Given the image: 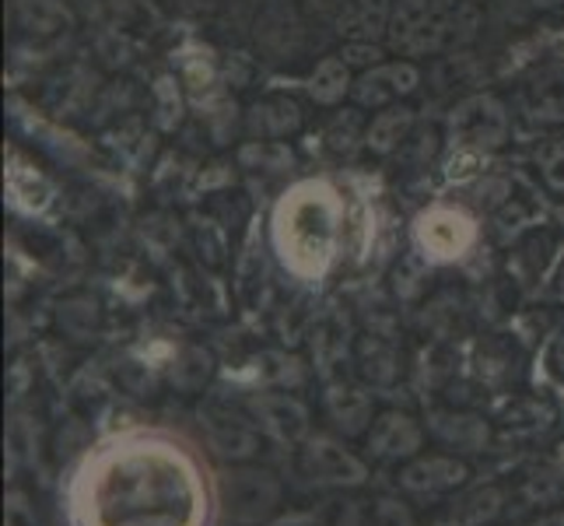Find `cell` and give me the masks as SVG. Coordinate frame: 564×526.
<instances>
[{"mask_svg":"<svg viewBox=\"0 0 564 526\" xmlns=\"http://www.w3.org/2000/svg\"><path fill=\"white\" fill-rule=\"evenodd\" d=\"M326 415L344 436H361L365 428H372V400L358 386H334L326 394Z\"/></svg>","mask_w":564,"mask_h":526,"instance_id":"16","label":"cell"},{"mask_svg":"<svg viewBox=\"0 0 564 526\" xmlns=\"http://www.w3.org/2000/svg\"><path fill=\"white\" fill-rule=\"evenodd\" d=\"M414 236H417V246L424 249L427 260L445 264V260L463 257V253L474 246L477 225L466 211L438 204V207L421 214L417 225H414Z\"/></svg>","mask_w":564,"mask_h":526,"instance_id":"5","label":"cell"},{"mask_svg":"<svg viewBox=\"0 0 564 526\" xmlns=\"http://www.w3.org/2000/svg\"><path fill=\"white\" fill-rule=\"evenodd\" d=\"M466 4H477V0H466Z\"/></svg>","mask_w":564,"mask_h":526,"instance_id":"32","label":"cell"},{"mask_svg":"<svg viewBox=\"0 0 564 526\" xmlns=\"http://www.w3.org/2000/svg\"><path fill=\"white\" fill-rule=\"evenodd\" d=\"M466 477H470V466H466L456 453H417L414 460H406V466L400 471V489L414 498H449L456 495Z\"/></svg>","mask_w":564,"mask_h":526,"instance_id":"7","label":"cell"},{"mask_svg":"<svg viewBox=\"0 0 564 526\" xmlns=\"http://www.w3.org/2000/svg\"><path fill=\"white\" fill-rule=\"evenodd\" d=\"M284 484L260 466H231L221 474V505L231 523H267L281 509Z\"/></svg>","mask_w":564,"mask_h":526,"instance_id":"3","label":"cell"},{"mask_svg":"<svg viewBox=\"0 0 564 526\" xmlns=\"http://www.w3.org/2000/svg\"><path fill=\"white\" fill-rule=\"evenodd\" d=\"M389 18H393V4L389 0H355L340 18V29L355 43H372L379 35H389Z\"/></svg>","mask_w":564,"mask_h":526,"instance_id":"18","label":"cell"},{"mask_svg":"<svg viewBox=\"0 0 564 526\" xmlns=\"http://www.w3.org/2000/svg\"><path fill=\"white\" fill-rule=\"evenodd\" d=\"M347 92H355V82H351V64L344 56H326L313 71V77H308V95L319 106H337Z\"/></svg>","mask_w":564,"mask_h":526,"instance_id":"19","label":"cell"},{"mask_svg":"<svg viewBox=\"0 0 564 526\" xmlns=\"http://www.w3.org/2000/svg\"><path fill=\"white\" fill-rule=\"evenodd\" d=\"M204 428H207L214 453L231 457V460H249L257 453V432H252V425L242 418H231L225 411H207Z\"/></svg>","mask_w":564,"mask_h":526,"instance_id":"15","label":"cell"},{"mask_svg":"<svg viewBox=\"0 0 564 526\" xmlns=\"http://www.w3.org/2000/svg\"><path fill=\"white\" fill-rule=\"evenodd\" d=\"M249 411L270 439L288 442V446L305 442L308 428H313V421H308V407L291 394H260L249 400Z\"/></svg>","mask_w":564,"mask_h":526,"instance_id":"9","label":"cell"},{"mask_svg":"<svg viewBox=\"0 0 564 526\" xmlns=\"http://www.w3.org/2000/svg\"><path fill=\"white\" fill-rule=\"evenodd\" d=\"M554 291H557V302H564V264H561L557 278H554Z\"/></svg>","mask_w":564,"mask_h":526,"instance_id":"29","label":"cell"},{"mask_svg":"<svg viewBox=\"0 0 564 526\" xmlns=\"http://www.w3.org/2000/svg\"><path fill=\"white\" fill-rule=\"evenodd\" d=\"M421 82V74L411 61L397 64H376L372 71H365L355 82V103L361 109H389L397 106L403 95H411Z\"/></svg>","mask_w":564,"mask_h":526,"instance_id":"8","label":"cell"},{"mask_svg":"<svg viewBox=\"0 0 564 526\" xmlns=\"http://www.w3.org/2000/svg\"><path fill=\"white\" fill-rule=\"evenodd\" d=\"M154 99H159L154 103V120H159V127L172 130L180 124V116H172V109L183 112V95L176 82H172V77H159V82H154Z\"/></svg>","mask_w":564,"mask_h":526,"instance_id":"24","label":"cell"},{"mask_svg":"<svg viewBox=\"0 0 564 526\" xmlns=\"http://www.w3.org/2000/svg\"><path fill=\"white\" fill-rule=\"evenodd\" d=\"M414 109H403V106H389L382 109L372 124L365 127V148L376 151V154H393L403 148V141L414 133Z\"/></svg>","mask_w":564,"mask_h":526,"instance_id":"17","label":"cell"},{"mask_svg":"<svg viewBox=\"0 0 564 526\" xmlns=\"http://www.w3.org/2000/svg\"><path fill=\"white\" fill-rule=\"evenodd\" d=\"M210 373H214V358L204 347L189 344V347H183L176 365H172V386L183 389V394H200L210 379Z\"/></svg>","mask_w":564,"mask_h":526,"instance_id":"21","label":"cell"},{"mask_svg":"<svg viewBox=\"0 0 564 526\" xmlns=\"http://www.w3.org/2000/svg\"><path fill=\"white\" fill-rule=\"evenodd\" d=\"M427 432H432L449 453H484L491 442V425L477 415L459 411H435L427 418Z\"/></svg>","mask_w":564,"mask_h":526,"instance_id":"11","label":"cell"},{"mask_svg":"<svg viewBox=\"0 0 564 526\" xmlns=\"http://www.w3.org/2000/svg\"><path fill=\"white\" fill-rule=\"evenodd\" d=\"M530 526H564V509H554V513H543L540 519H533Z\"/></svg>","mask_w":564,"mask_h":526,"instance_id":"28","label":"cell"},{"mask_svg":"<svg viewBox=\"0 0 564 526\" xmlns=\"http://www.w3.org/2000/svg\"><path fill=\"white\" fill-rule=\"evenodd\" d=\"M274 246L281 253L284 267H291L302 278H316L334 264V253L344 232V201L340 193L319 183L305 180L284 193V201L274 207Z\"/></svg>","mask_w":564,"mask_h":526,"instance_id":"1","label":"cell"},{"mask_svg":"<svg viewBox=\"0 0 564 526\" xmlns=\"http://www.w3.org/2000/svg\"><path fill=\"white\" fill-rule=\"evenodd\" d=\"M564 0H533V8H540V11H551V8H561Z\"/></svg>","mask_w":564,"mask_h":526,"instance_id":"30","label":"cell"},{"mask_svg":"<svg viewBox=\"0 0 564 526\" xmlns=\"http://www.w3.org/2000/svg\"><path fill=\"white\" fill-rule=\"evenodd\" d=\"M449 133L459 151H495L509 141L512 116L498 95H470L453 109Z\"/></svg>","mask_w":564,"mask_h":526,"instance_id":"4","label":"cell"},{"mask_svg":"<svg viewBox=\"0 0 564 526\" xmlns=\"http://www.w3.org/2000/svg\"><path fill=\"white\" fill-rule=\"evenodd\" d=\"M536 169L543 175V186L557 193V197H564V133H557V138L543 141L536 148Z\"/></svg>","mask_w":564,"mask_h":526,"instance_id":"23","label":"cell"},{"mask_svg":"<svg viewBox=\"0 0 564 526\" xmlns=\"http://www.w3.org/2000/svg\"><path fill=\"white\" fill-rule=\"evenodd\" d=\"M102 316H99V305L91 299H70L61 305V326L74 341H88L95 330H99Z\"/></svg>","mask_w":564,"mask_h":526,"instance_id":"22","label":"cell"},{"mask_svg":"<svg viewBox=\"0 0 564 526\" xmlns=\"http://www.w3.org/2000/svg\"><path fill=\"white\" fill-rule=\"evenodd\" d=\"M557 225H561V232H564V207H557Z\"/></svg>","mask_w":564,"mask_h":526,"instance_id":"31","label":"cell"},{"mask_svg":"<svg viewBox=\"0 0 564 526\" xmlns=\"http://www.w3.org/2000/svg\"><path fill=\"white\" fill-rule=\"evenodd\" d=\"M480 18L466 0H397L389 46L403 56H438L477 35Z\"/></svg>","mask_w":564,"mask_h":526,"instance_id":"2","label":"cell"},{"mask_svg":"<svg viewBox=\"0 0 564 526\" xmlns=\"http://www.w3.org/2000/svg\"><path fill=\"white\" fill-rule=\"evenodd\" d=\"M365 446L379 460H414L424 446V428L411 415L386 411L365 432Z\"/></svg>","mask_w":564,"mask_h":526,"instance_id":"10","label":"cell"},{"mask_svg":"<svg viewBox=\"0 0 564 526\" xmlns=\"http://www.w3.org/2000/svg\"><path fill=\"white\" fill-rule=\"evenodd\" d=\"M351 130H361V120H358V112L351 109V120H347V116H337V124L334 127H329V133H326V138H329V144H334L337 151H351V138H355V133Z\"/></svg>","mask_w":564,"mask_h":526,"instance_id":"26","label":"cell"},{"mask_svg":"<svg viewBox=\"0 0 564 526\" xmlns=\"http://www.w3.org/2000/svg\"><path fill=\"white\" fill-rule=\"evenodd\" d=\"M533 106L543 120H564V77H547L543 85H533Z\"/></svg>","mask_w":564,"mask_h":526,"instance_id":"25","label":"cell"},{"mask_svg":"<svg viewBox=\"0 0 564 526\" xmlns=\"http://www.w3.org/2000/svg\"><path fill=\"white\" fill-rule=\"evenodd\" d=\"M501 489H474L453 502H445L435 526H484L501 513Z\"/></svg>","mask_w":564,"mask_h":526,"instance_id":"14","label":"cell"},{"mask_svg":"<svg viewBox=\"0 0 564 526\" xmlns=\"http://www.w3.org/2000/svg\"><path fill=\"white\" fill-rule=\"evenodd\" d=\"M551 362H554V368H557V376L564 379V334L554 341V351H551Z\"/></svg>","mask_w":564,"mask_h":526,"instance_id":"27","label":"cell"},{"mask_svg":"<svg viewBox=\"0 0 564 526\" xmlns=\"http://www.w3.org/2000/svg\"><path fill=\"white\" fill-rule=\"evenodd\" d=\"M299 466L308 481L323 484V489H361L368 481L365 460H358L351 450H344V446L329 436H308L305 450L299 457Z\"/></svg>","mask_w":564,"mask_h":526,"instance_id":"6","label":"cell"},{"mask_svg":"<svg viewBox=\"0 0 564 526\" xmlns=\"http://www.w3.org/2000/svg\"><path fill=\"white\" fill-rule=\"evenodd\" d=\"M302 127V109L299 103L284 99V95H270V99L257 103L246 116V130L257 141H284Z\"/></svg>","mask_w":564,"mask_h":526,"instance_id":"13","label":"cell"},{"mask_svg":"<svg viewBox=\"0 0 564 526\" xmlns=\"http://www.w3.org/2000/svg\"><path fill=\"white\" fill-rule=\"evenodd\" d=\"M14 18L25 32L35 35H53L70 25V11L64 8V0H18Z\"/></svg>","mask_w":564,"mask_h":526,"instance_id":"20","label":"cell"},{"mask_svg":"<svg viewBox=\"0 0 564 526\" xmlns=\"http://www.w3.org/2000/svg\"><path fill=\"white\" fill-rule=\"evenodd\" d=\"M334 526H417L411 505L393 495H361L337 513Z\"/></svg>","mask_w":564,"mask_h":526,"instance_id":"12","label":"cell"}]
</instances>
